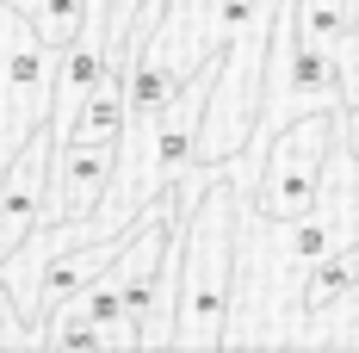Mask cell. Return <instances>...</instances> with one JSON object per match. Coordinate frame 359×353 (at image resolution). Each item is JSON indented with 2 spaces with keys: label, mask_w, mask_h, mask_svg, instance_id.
<instances>
[{
  "label": "cell",
  "mask_w": 359,
  "mask_h": 353,
  "mask_svg": "<svg viewBox=\"0 0 359 353\" xmlns=\"http://www.w3.org/2000/svg\"><path fill=\"white\" fill-rule=\"evenodd\" d=\"M242 205L248 192L217 174L180 229V310L174 347H223L229 341V304H236V254H242Z\"/></svg>",
  "instance_id": "6da1fadb"
},
{
  "label": "cell",
  "mask_w": 359,
  "mask_h": 353,
  "mask_svg": "<svg viewBox=\"0 0 359 353\" xmlns=\"http://www.w3.org/2000/svg\"><path fill=\"white\" fill-rule=\"evenodd\" d=\"M334 142H341V106L291 118L285 131L266 142V155H260V174H254L248 205L260 217H304L323 199V186H328V155H334Z\"/></svg>",
  "instance_id": "7a4b0ae2"
},
{
  "label": "cell",
  "mask_w": 359,
  "mask_h": 353,
  "mask_svg": "<svg viewBox=\"0 0 359 353\" xmlns=\"http://www.w3.org/2000/svg\"><path fill=\"white\" fill-rule=\"evenodd\" d=\"M56 106V50L19 6L0 0V168L19 142L50 124Z\"/></svg>",
  "instance_id": "3957f363"
},
{
  "label": "cell",
  "mask_w": 359,
  "mask_h": 353,
  "mask_svg": "<svg viewBox=\"0 0 359 353\" xmlns=\"http://www.w3.org/2000/svg\"><path fill=\"white\" fill-rule=\"evenodd\" d=\"M25 322H32V317L19 310V298L0 285V347H37V341H43V328H25Z\"/></svg>",
  "instance_id": "8992f818"
},
{
  "label": "cell",
  "mask_w": 359,
  "mask_h": 353,
  "mask_svg": "<svg viewBox=\"0 0 359 353\" xmlns=\"http://www.w3.org/2000/svg\"><path fill=\"white\" fill-rule=\"evenodd\" d=\"M50 161H56V137H50V124L32 131V137L6 155V168H0V260H6V254L25 242L37 223H43Z\"/></svg>",
  "instance_id": "277c9868"
},
{
  "label": "cell",
  "mask_w": 359,
  "mask_h": 353,
  "mask_svg": "<svg viewBox=\"0 0 359 353\" xmlns=\"http://www.w3.org/2000/svg\"><path fill=\"white\" fill-rule=\"evenodd\" d=\"M111 168H118V142H56L43 223H93V211L106 205Z\"/></svg>",
  "instance_id": "5b68a950"
}]
</instances>
